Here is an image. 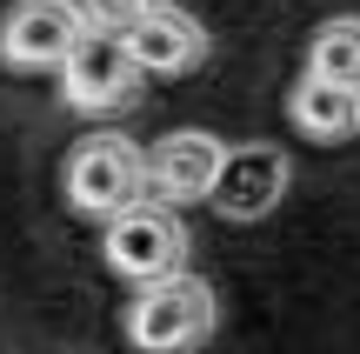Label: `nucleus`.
<instances>
[{
	"instance_id": "obj_1",
	"label": "nucleus",
	"mask_w": 360,
	"mask_h": 354,
	"mask_svg": "<svg viewBox=\"0 0 360 354\" xmlns=\"http://www.w3.org/2000/svg\"><path fill=\"white\" fill-rule=\"evenodd\" d=\"M214 328H220V294L193 267L141 281L134 301L120 308V334L134 354H193L200 341H214Z\"/></svg>"
},
{
	"instance_id": "obj_2",
	"label": "nucleus",
	"mask_w": 360,
	"mask_h": 354,
	"mask_svg": "<svg viewBox=\"0 0 360 354\" xmlns=\"http://www.w3.org/2000/svg\"><path fill=\"white\" fill-rule=\"evenodd\" d=\"M60 187H67V208L80 221L107 227L114 214H127L134 201L154 194V154H141L127 134H87V141L67 147Z\"/></svg>"
},
{
	"instance_id": "obj_3",
	"label": "nucleus",
	"mask_w": 360,
	"mask_h": 354,
	"mask_svg": "<svg viewBox=\"0 0 360 354\" xmlns=\"http://www.w3.org/2000/svg\"><path fill=\"white\" fill-rule=\"evenodd\" d=\"M101 254H107V267H114L120 281L141 288V281H160V274H180V267H187L193 234H187L174 201L147 194V201H134L127 214H114V221L101 227Z\"/></svg>"
},
{
	"instance_id": "obj_4",
	"label": "nucleus",
	"mask_w": 360,
	"mask_h": 354,
	"mask_svg": "<svg viewBox=\"0 0 360 354\" xmlns=\"http://www.w3.org/2000/svg\"><path fill=\"white\" fill-rule=\"evenodd\" d=\"M147 94V67L134 61L127 34H101V27H87V40H80L74 53H67L60 67V101L74 107V114H127V107H141Z\"/></svg>"
},
{
	"instance_id": "obj_5",
	"label": "nucleus",
	"mask_w": 360,
	"mask_h": 354,
	"mask_svg": "<svg viewBox=\"0 0 360 354\" xmlns=\"http://www.w3.org/2000/svg\"><path fill=\"white\" fill-rule=\"evenodd\" d=\"M80 40H87L80 0H13L0 20V61L13 74H60Z\"/></svg>"
},
{
	"instance_id": "obj_6",
	"label": "nucleus",
	"mask_w": 360,
	"mask_h": 354,
	"mask_svg": "<svg viewBox=\"0 0 360 354\" xmlns=\"http://www.w3.org/2000/svg\"><path fill=\"white\" fill-rule=\"evenodd\" d=\"M287 187H294V160H287V147L274 141H240L227 147V167H220V187H214V214L220 221H267L274 208L287 201Z\"/></svg>"
},
{
	"instance_id": "obj_7",
	"label": "nucleus",
	"mask_w": 360,
	"mask_h": 354,
	"mask_svg": "<svg viewBox=\"0 0 360 354\" xmlns=\"http://www.w3.org/2000/svg\"><path fill=\"white\" fill-rule=\"evenodd\" d=\"M220 167H227V141L207 127H180L154 147V194L174 208H200V201H214Z\"/></svg>"
},
{
	"instance_id": "obj_8",
	"label": "nucleus",
	"mask_w": 360,
	"mask_h": 354,
	"mask_svg": "<svg viewBox=\"0 0 360 354\" xmlns=\"http://www.w3.org/2000/svg\"><path fill=\"white\" fill-rule=\"evenodd\" d=\"M127 47H134V61L147 67V80H167V74H193V67L214 53V34L200 27V13H187L180 0H167V7H154L127 34Z\"/></svg>"
},
{
	"instance_id": "obj_9",
	"label": "nucleus",
	"mask_w": 360,
	"mask_h": 354,
	"mask_svg": "<svg viewBox=\"0 0 360 354\" xmlns=\"http://www.w3.org/2000/svg\"><path fill=\"white\" fill-rule=\"evenodd\" d=\"M287 120H294L314 147H347L360 134V87H347V80H321V74L300 67V80L287 87Z\"/></svg>"
},
{
	"instance_id": "obj_10",
	"label": "nucleus",
	"mask_w": 360,
	"mask_h": 354,
	"mask_svg": "<svg viewBox=\"0 0 360 354\" xmlns=\"http://www.w3.org/2000/svg\"><path fill=\"white\" fill-rule=\"evenodd\" d=\"M307 74L360 87V13H334V20H321V34L307 40Z\"/></svg>"
},
{
	"instance_id": "obj_11",
	"label": "nucleus",
	"mask_w": 360,
	"mask_h": 354,
	"mask_svg": "<svg viewBox=\"0 0 360 354\" xmlns=\"http://www.w3.org/2000/svg\"><path fill=\"white\" fill-rule=\"evenodd\" d=\"M80 7H87V27H101V34H134V27L154 7H167V0H80Z\"/></svg>"
}]
</instances>
